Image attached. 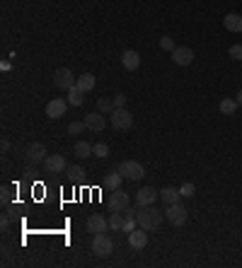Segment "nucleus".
<instances>
[{
	"label": "nucleus",
	"mask_w": 242,
	"mask_h": 268,
	"mask_svg": "<svg viewBox=\"0 0 242 268\" xmlns=\"http://www.w3.org/2000/svg\"><path fill=\"white\" fill-rule=\"evenodd\" d=\"M223 25H225V29H228V32L240 34V32H242V15H237V13L225 15V17H223Z\"/></svg>",
	"instance_id": "f3484780"
},
{
	"label": "nucleus",
	"mask_w": 242,
	"mask_h": 268,
	"mask_svg": "<svg viewBox=\"0 0 242 268\" xmlns=\"http://www.w3.org/2000/svg\"><path fill=\"white\" fill-rule=\"evenodd\" d=\"M237 104H240V107H242V90H240V92H237Z\"/></svg>",
	"instance_id": "e433bc0d"
},
{
	"label": "nucleus",
	"mask_w": 242,
	"mask_h": 268,
	"mask_svg": "<svg viewBox=\"0 0 242 268\" xmlns=\"http://www.w3.org/2000/svg\"><path fill=\"white\" fill-rule=\"evenodd\" d=\"M73 152H75V157H80V160H87V157H92V145H90L87 140H78Z\"/></svg>",
	"instance_id": "4be33fe9"
},
{
	"label": "nucleus",
	"mask_w": 242,
	"mask_h": 268,
	"mask_svg": "<svg viewBox=\"0 0 242 268\" xmlns=\"http://www.w3.org/2000/svg\"><path fill=\"white\" fill-rule=\"evenodd\" d=\"M82 121H85L87 131H94V133H102V131L107 128V119H104V114H99V111H90Z\"/></svg>",
	"instance_id": "9d476101"
},
{
	"label": "nucleus",
	"mask_w": 242,
	"mask_h": 268,
	"mask_svg": "<svg viewBox=\"0 0 242 268\" xmlns=\"http://www.w3.org/2000/svg\"><path fill=\"white\" fill-rule=\"evenodd\" d=\"M10 68H13L10 66V61H3V63H0V70H10Z\"/></svg>",
	"instance_id": "c9c22d12"
},
{
	"label": "nucleus",
	"mask_w": 242,
	"mask_h": 268,
	"mask_svg": "<svg viewBox=\"0 0 242 268\" xmlns=\"http://www.w3.org/2000/svg\"><path fill=\"white\" fill-rule=\"evenodd\" d=\"M165 217L170 220V225H175V227H182L184 222H187V208L182 205V203H172V205H167V210H165Z\"/></svg>",
	"instance_id": "39448f33"
},
{
	"label": "nucleus",
	"mask_w": 242,
	"mask_h": 268,
	"mask_svg": "<svg viewBox=\"0 0 242 268\" xmlns=\"http://www.w3.org/2000/svg\"><path fill=\"white\" fill-rule=\"evenodd\" d=\"M136 225H138V217H136V210H131V208H126L124 210V227H121V232H134Z\"/></svg>",
	"instance_id": "6ab92c4d"
},
{
	"label": "nucleus",
	"mask_w": 242,
	"mask_h": 268,
	"mask_svg": "<svg viewBox=\"0 0 242 268\" xmlns=\"http://www.w3.org/2000/svg\"><path fill=\"white\" fill-rule=\"evenodd\" d=\"M129 205H131V198H129V193H126V191H121V188L111 191V196H109V208H111V210L124 213Z\"/></svg>",
	"instance_id": "1a4fd4ad"
},
{
	"label": "nucleus",
	"mask_w": 242,
	"mask_h": 268,
	"mask_svg": "<svg viewBox=\"0 0 242 268\" xmlns=\"http://www.w3.org/2000/svg\"><path fill=\"white\" fill-rule=\"evenodd\" d=\"M160 49H162V51H175V49H177L175 39H172V37H162V39H160Z\"/></svg>",
	"instance_id": "c756f323"
},
{
	"label": "nucleus",
	"mask_w": 242,
	"mask_h": 268,
	"mask_svg": "<svg viewBox=\"0 0 242 268\" xmlns=\"http://www.w3.org/2000/svg\"><path fill=\"white\" fill-rule=\"evenodd\" d=\"M172 61H175L177 66H191L194 51H191L189 46H177L175 51H172Z\"/></svg>",
	"instance_id": "2eb2a0df"
},
{
	"label": "nucleus",
	"mask_w": 242,
	"mask_h": 268,
	"mask_svg": "<svg viewBox=\"0 0 242 268\" xmlns=\"http://www.w3.org/2000/svg\"><path fill=\"white\" fill-rule=\"evenodd\" d=\"M92 251L99 258H104V256H109L114 251V241H111V237H107V232H99V234L92 237Z\"/></svg>",
	"instance_id": "20e7f679"
},
{
	"label": "nucleus",
	"mask_w": 242,
	"mask_h": 268,
	"mask_svg": "<svg viewBox=\"0 0 242 268\" xmlns=\"http://www.w3.org/2000/svg\"><path fill=\"white\" fill-rule=\"evenodd\" d=\"M109 227L111 229H121L124 227V215L119 210H111V217H109Z\"/></svg>",
	"instance_id": "a878e982"
},
{
	"label": "nucleus",
	"mask_w": 242,
	"mask_h": 268,
	"mask_svg": "<svg viewBox=\"0 0 242 268\" xmlns=\"http://www.w3.org/2000/svg\"><path fill=\"white\" fill-rule=\"evenodd\" d=\"M111 102H114V109H121V107H126V94H114L111 97Z\"/></svg>",
	"instance_id": "473e14b6"
},
{
	"label": "nucleus",
	"mask_w": 242,
	"mask_h": 268,
	"mask_svg": "<svg viewBox=\"0 0 242 268\" xmlns=\"http://www.w3.org/2000/svg\"><path fill=\"white\" fill-rule=\"evenodd\" d=\"M109 116H111V128H116V131H129L134 126V116H131V111L126 107L114 109Z\"/></svg>",
	"instance_id": "7ed1b4c3"
},
{
	"label": "nucleus",
	"mask_w": 242,
	"mask_h": 268,
	"mask_svg": "<svg viewBox=\"0 0 242 268\" xmlns=\"http://www.w3.org/2000/svg\"><path fill=\"white\" fill-rule=\"evenodd\" d=\"M66 176L70 181H80L82 176H85V169H82L80 164H68L66 167Z\"/></svg>",
	"instance_id": "b1692460"
},
{
	"label": "nucleus",
	"mask_w": 242,
	"mask_h": 268,
	"mask_svg": "<svg viewBox=\"0 0 242 268\" xmlns=\"http://www.w3.org/2000/svg\"><path fill=\"white\" fill-rule=\"evenodd\" d=\"M75 80H78V78H73V73H70L68 68H58V70L54 73V85L58 87V90H66L68 92V90L75 85Z\"/></svg>",
	"instance_id": "6e6552de"
},
{
	"label": "nucleus",
	"mask_w": 242,
	"mask_h": 268,
	"mask_svg": "<svg viewBox=\"0 0 242 268\" xmlns=\"http://www.w3.org/2000/svg\"><path fill=\"white\" fill-rule=\"evenodd\" d=\"M194 191H196V186H194V184H184V186L179 188V193H182V198H191V196H194Z\"/></svg>",
	"instance_id": "7c9ffc66"
},
{
	"label": "nucleus",
	"mask_w": 242,
	"mask_h": 268,
	"mask_svg": "<svg viewBox=\"0 0 242 268\" xmlns=\"http://www.w3.org/2000/svg\"><path fill=\"white\" fill-rule=\"evenodd\" d=\"M160 198V191H155L153 186H143L141 191H136V205H153Z\"/></svg>",
	"instance_id": "9b49d317"
},
{
	"label": "nucleus",
	"mask_w": 242,
	"mask_h": 268,
	"mask_svg": "<svg viewBox=\"0 0 242 268\" xmlns=\"http://www.w3.org/2000/svg\"><path fill=\"white\" fill-rule=\"evenodd\" d=\"M75 85L80 87L82 92H90V90H94V85H97V80H94V75H90V73H85V75H80V78L75 80Z\"/></svg>",
	"instance_id": "5701e85b"
},
{
	"label": "nucleus",
	"mask_w": 242,
	"mask_h": 268,
	"mask_svg": "<svg viewBox=\"0 0 242 268\" xmlns=\"http://www.w3.org/2000/svg\"><path fill=\"white\" fill-rule=\"evenodd\" d=\"M179 198H182V193H179V188H175V186H165L160 191V201L165 203V205L179 203Z\"/></svg>",
	"instance_id": "a211bd4d"
},
{
	"label": "nucleus",
	"mask_w": 242,
	"mask_h": 268,
	"mask_svg": "<svg viewBox=\"0 0 242 268\" xmlns=\"http://www.w3.org/2000/svg\"><path fill=\"white\" fill-rule=\"evenodd\" d=\"M97 111H99V114H111V111H114V102L107 99V97L99 99V102H97Z\"/></svg>",
	"instance_id": "bb28decb"
},
{
	"label": "nucleus",
	"mask_w": 242,
	"mask_h": 268,
	"mask_svg": "<svg viewBox=\"0 0 242 268\" xmlns=\"http://www.w3.org/2000/svg\"><path fill=\"white\" fill-rule=\"evenodd\" d=\"M92 155L94 157H99V160H104L109 155V145L107 143H97V145H92Z\"/></svg>",
	"instance_id": "cd10ccee"
},
{
	"label": "nucleus",
	"mask_w": 242,
	"mask_h": 268,
	"mask_svg": "<svg viewBox=\"0 0 242 268\" xmlns=\"http://www.w3.org/2000/svg\"><path fill=\"white\" fill-rule=\"evenodd\" d=\"M10 220H13V215L3 213V217H0V227H3V232H8V229H10Z\"/></svg>",
	"instance_id": "f704fd0d"
},
{
	"label": "nucleus",
	"mask_w": 242,
	"mask_h": 268,
	"mask_svg": "<svg viewBox=\"0 0 242 268\" xmlns=\"http://www.w3.org/2000/svg\"><path fill=\"white\" fill-rule=\"evenodd\" d=\"M109 229V220L104 215L94 213L87 217V232H94V234H99V232H107Z\"/></svg>",
	"instance_id": "ddd939ff"
},
{
	"label": "nucleus",
	"mask_w": 242,
	"mask_h": 268,
	"mask_svg": "<svg viewBox=\"0 0 242 268\" xmlns=\"http://www.w3.org/2000/svg\"><path fill=\"white\" fill-rule=\"evenodd\" d=\"M46 148L41 145V143H32V145H27V150H25V160L29 162V164H44V160H46Z\"/></svg>",
	"instance_id": "0eeeda50"
},
{
	"label": "nucleus",
	"mask_w": 242,
	"mask_h": 268,
	"mask_svg": "<svg viewBox=\"0 0 242 268\" xmlns=\"http://www.w3.org/2000/svg\"><path fill=\"white\" fill-rule=\"evenodd\" d=\"M82 102H85V92H82L78 85H73V87L68 90V104H73V107H80Z\"/></svg>",
	"instance_id": "412c9836"
},
{
	"label": "nucleus",
	"mask_w": 242,
	"mask_h": 268,
	"mask_svg": "<svg viewBox=\"0 0 242 268\" xmlns=\"http://www.w3.org/2000/svg\"><path fill=\"white\" fill-rule=\"evenodd\" d=\"M230 58L242 61V44H232V46H230Z\"/></svg>",
	"instance_id": "2f4dec72"
},
{
	"label": "nucleus",
	"mask_w": 242,
	"mask_h": 268,
	"mask_svg": "<svg viewBox=\"0 0 242 268\" xmlns=\"http://www.w3.org/2000/svg\"><path fill=\"white\" fill-rule=\"evenodd\" d=\"M121 181H124V176H121L119 169H116V172H107V176H104V188L116 191V188L121 186Z\"/></svg>",
	"instance_id": "aec40b11"
},
{
	"label": "nucleus",
	"mask_w": 242,
	"mask_h": 268,
	"mask_svg": "<svg viewBox=\"0 0 242 268\" xmlns=\"http://www.w3.org/2000/svg\"><path fill=\"white\" fill-rule=\"evenodd\" d=\"M237 107H240V104H237V99H223L218 109H220V114H225V116H232Z\"/></svg>",
	"instance_id": "393cba45"
},
{
	"label": "nucleus",
	"mask_w": 242,
	"mask_h": 268,
	"mask_svg": "<svg viewBox=\"0 0 242 268\" xmlns=\"http://www.w3.org/2000/svg\"><path fill=\"white\" fill-rule=\"evenodd\" d=\"M136 217H138V227L148 229V232H155L162 225V220H165V215L158 208H153V205H138Z\"/></svg>",
	"instance_id": "f257e3e1"
},
{
	"label": "nucleus",
	"mask_w": 242,
	"mask_h": 268,
	"mask_svg": "<svg viewBox=\"0 0 242 268\" xmlns=\"http://www.w3.org/2000/svg\"><path fill=\"white\" fill-rule=\"evenodd\" d=\"M129 244H131V249L136 251H141V249H146V244H148V229H134V232H129Z\"/></svg>",
	"instance_id": "4468645a"
},
{
	"label": "nucleus",
	"mask_w": 242,
	"mask_h": 268,
	"mask_svg": "<svg viewBox=\"0 0 242 268\" xmlns=\"http://www.w3.org/2000/svg\"><path fill=\"white\" fill-rule=\"evenodd\" d=\"M10 198H13V193H10V186H3V188H0V201L8 205V203H10Z\"/></svg>",
	"instance_id": "72a5a7b5"
},
{
	"label": "nucleus",
	"mask_w": 242,
	"mask_h": 268,
	"mask_svg": "<svg viewBox=\"0 0 242 268\" xmlns=\"http://www.w3.org/2000/svg\"><path fill=\"white\" fill-rule=\"evenodd\" d=\"M121 66L126 68V70H138V66H141L138 51H124L121 54Z\"/></svg>",
	"instance_id": "dca6fc26"
},
{
	"label": "nucleus",
	"mask_w": 242,
	"mask_h": 268,
	"mask_svg": "<svg viewBox=\"0 0 242 268\" xmlns=\"http://www.w3.org/2000/svg\"><path fill=\"white\" fill-rule=\"evenodd\" d=\"M119 172L124 179H129V181H141L143 176H146V169H143V164L141 162H134V160H126L119 164Z\"/></svg>",
	"instance_id": "f03ea898"
},
{
	"label": "nucleus",
	"mask_w": 242,
	"mask_h": 268,
	"mask_svg": "<svg viewBox=\"0 0 242 268\" xmlns=\"http://www.w3.org/2000/svg\"><path fill=\"white\" fill-rule=\"evenodd\" d=\"M66 157L63 155H46L44 160V174H66Z\"/></svg>",
	"instance_id": "423d86ee"
},
{
	"label": "nucleus",
	"mask_w": 242,
	"mask_h": 268,
	"mask_svg": "<svg viewBox=\"0 0 242 268\" xmlns=\"http://www.w3.org/2000/svg\"><path fill=\"white\" fill-rule=\"evenodd\" d=\"M85 128H87V126H85V121H73V123L68 126V133L70 135H80Z\"/></svg>",
	"instance_id": "c85d7f7f"
},
{
	"label": "nucleus",
	"mask_w": 242,
	"mask_h": 268,
	"mask_svg": "<svg viewBox=\"0 0 242 268\" xmlns=\"http://www.w3.org/2000/svg\"><path fill=\"white\" fill-rule=\"evenodd\" d=\"M66 109H68V102H66V99L54 97V99L46 104V116H49V119H61V116L66 114Z\"/></svg>",
	"instance_id": "f8f14e48"
}]
</instances>
